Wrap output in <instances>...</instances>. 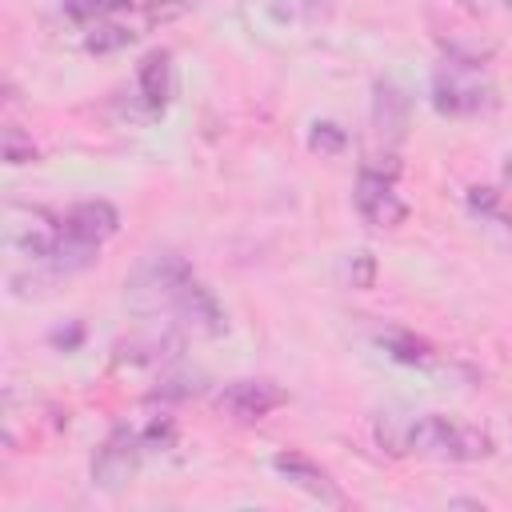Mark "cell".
Returning a JSON list of instances; mask_svg holds the SVG:
<instances>
[{
  "label": "cell",
  "instance_id": "1",
  "mask_svg": "<svg viewBox=\"0 0 512 512\" xmlns=\"http://www.w3.org/2000/svg\"><path fill=\"white\" fill-rule=\"evenodd\" d=\"M408 452H428V456L472 464V460H484L492 452V436L472 428V424H452L444 416H412Z\"/></svg>",
  "mask_w": 512,
  "mask_h": 512
},
{
  "label": "cell",
  "instance_id": "2",
  "mask_svg": "<svg viewBox=\"0 0 512 512\" xmlns=\"http://www.w3.org/2000/svg\"><path fill=\"white\" fill-rule=\"evenodd\" d=\"M432 104L448 116H476V112H488L496 104V92L472 64H452V68L436 72Z\"/></svg>",
  "mask_w": 512,
  "mask_h": 512
},
{
  "label": "cell",
  "instance_id": "3",
  "mask_svg": "<svg viewBox=\"0 0 512 512\" xmlns=\"http://www.w3.org/2000/svg\"><path fill=\"white\" fill-rule=\"evenodd\" d=\"M4 236H8V244H12L20 256L48 264V256L56 252V244H60V236H64V224H56L44 208H20V204H12V208H8Z\"/></svg>",
  "mask_w": 512,
  "mask_h": 512
},
{
  "label": "cell",
  "instance_id": "4",
  "mask_svg": "<svg viewBox=\"0 0 512 512\" xmlns=\"http://www.w3.org/2000/svg\"><path fill=\"white\" fill-rule=\"evenodd\" d=\"M140 448L144 444H140V436L132 428H116L104 440V448L96 452V460H92V484L104 488V492L128 488L132 476H136V464H140Z\"/></svg>",
  "mask_w": 512,
  "mask_h": 512
},
{
  "label": "cell",
  "instance_id": "5",
  "mask_svg": "<svg viewBox=\"0 0 512 512\" xmlns=\"http://www.w3.org/2000/svg\"><path fill=\"white\" fill-rule=\"evenodd\" d=\"M164 308L168 312H176L188 328H196V332H204V336H220L224 332V312H220V304H216V296L188 272L172 292H168V300H164Z\"/></svg>",
  "mask_w": 512,
  "mask_h": 512
},
{
  "label": "cell",
  "instance_id": "6",
  "mask_svg": "<svg viewBox=\"0 0 512 512\" xmlns=\"http://www.w3.org/2000/svg\"><path fill=\"white\" fill-rule=\"evenodd\" d=\"M284 400H288L284 388L272 384V380H232L220 392V408L236 420H260V416L276 412Z\"/></svg>",
  "mask_w": 512,
  "mask_h": 512
},
{
  "label": "cell",
  "instance_id": "7",
  "mask_svg": "<svg viewBox=\"0 0 512 512\" xmlns=\"http://www.w3.org/2000/svg\"><path fill=\"white\" fill-rule=\"evenodd\" d=\"M356 212H360L372 228H396V224H404L408 204L392 192V180L360 172V184H356Z\"/></svg>",
  "mask_w": 512,
  "mask_h": 512
},
{
  "label": "cell",
  "instance_id": "8",
  "mask_svg": "<svg viewBox=\"0 0 512 512\" xmlns=\"http://www.w3.org/2000/svg\"><path fill=\"white\" fill-rule=\"evenodd\" d=\"M272 468H276L288 484H296L300 492H308V496H316V500H324V504H344L340 488L332 484V476H328L316 460H308V456H300V452H276V456H272Z\"/></svg>",
  "mask_w": 512,
  "mask_h": 512
},
{
  "label": "cell",
  "instance_id": "9",
  "mask_svg": "<svg viewBox=\"0 0 512 512\" xmlns=\"http://www.w3.org/2000/svg\"><path fill=\"white\" fill-rule=\"evenodd\" d=\"M60 224H64V232L76 236V240L104 244V240L120 228V216H116V208H112L108 200H80V204L68 208V216H64Z\"/></svg>",
  "mask_w": 512,
  "mask_h": 512
},
{
  "label": "cell",
  "instance_id": "10",
  "mask_svg": "<svg viewBox=\"0 0 512 512\" xmlns=\"http://www.w3.org/2000/svg\"><path fill=\"white\" fill-rule=\"evenodd\" d=\"M372 128L384 140V148H392L404 136V128H408V96L396 84H388V80L376 84V96H372Z\"/></svg>",
  "mask_w": 512,
  "mask_h": 512
},
{
  "label": "cell",
  "instance_id": "11",
  "mask_svg": "<svg viewBox=\"0 0 512 512\" xmlns=\"http://www.w3.org/2000/svg\"><path fill=\"white\" fill-rule=\"evenodd\" d=\"M168 92H172V60L168 52H148L140 64V96L148 112H160L168 104Z\"/></svg>",
  "mask_w": 512,
  "mask_h": 512
},
{
  "label": "cell",
  "instance_id": "12",
  "mask_svg": "<svg viewBox=\"0 0 512 512\" xmlns=\"http://www.w3.org/2000/svg\"><path fill=\"white\" fill-rule=\"evenodd\" d=\"M380 344H384V352H388L392 360H400V364H432V344L420 340L416 332L392 328V332H380Z\"/></svg>",
  "mask_w": 512,
  "mask_h": 512
},
{
  "label": "cell",
  "instance_id": "13",
  "mask_svg": "<svg viewBox=\"0 0 512 512\" xmlns=\"http://www.w3.org/2000/svg\"><path fill=\"white\" fill-rule=\"evenodd\" d=\"M376 444L392 456H404L408 452V432H412V416H400V412H384L376 416Z\"/></svg>",
  "mask_w": 512,
  "mask_h": 512
},
{
  "label": "cell",
  "instance_id": "14",
  "mask_svg": "<svg viewBox=\"0 0 512 512\" xmlns=\"http://www.w3.org/2000/svg\"><path fill=\"white\" fill-rule=\"evenodd\" d=\"M132 40H136V32H132V28L104 20V24H92V32L84 36V48H88V52H96V56H104V52H120V48H128Z\"/></svg>",
  "mask_w": 512,
  "mask_h": 512
},
{
  "label": "cell",
  "instance_id": "15",
  "mask_svg": "<svg viewBox=\"0 0 512 512\" xmlns=\"http://www.w3.org/2000/svg\"><path fill=\"white\" fill-rule=\"evenodd\" d=\"M120 8H128V0H64V12L80 24H88V28L112 20Z\"/></svg>",
  "mask_w": 512,
  "mask_h": 512
},
{
  "label": "cell",
  "instance_id": "16",
  "mask_svg": "<svg viewBox=\"0 0 512 512\" xmlns=\"http://www.w3.org/2000/svg\"><path fill=\"white\" fill-rule=\"evenodd\" d=\"M0 148H4V160H8V164H32V160H36L32 136H24L16 124H8V128L0 132Z\"/></svg>",
  "mask_w": 512,
  "mask_h": 512
},
{
  "label": "cell",
  "instance_id": "17",
  "mask_svg": "<svg viewBox=\"0 0 512 512\" xmlns=\"http://www.w3.org/2000/svg\"><path fill=\"white\" fill-rule=\"evenodd\" d=\"M308 144H312V152L336 156V152H344L348 136H344V128H336L332 120H316V124H312V132H308Z\"/></svg>",
  "mask_w": 512,
  "mask_h": 512
},
{
  "label": "cell",
  "instance_id": "18",
  "mask_svg": "<svg viewBox=\"0 0 512 512\" xmlns=\"http://www.w3.org/2000/svg\"><path fill=\"white\" fill-rule=\"evenodd\" d=\"M272 12L280 20H304V24H312V20L328 16V4L324 0H288V4H272Z\"/></svg>",
  "mask_w": 512,
  "mask_h": 512
},
{
  "label": "cell",
  "instance_id": "19",
  "mask_svg": "<svg viewBox=\"0 0 512 512\" xmlns=\"http://www.w3.org/2000/svg\"><path fill=\"white\" fill-rule=\"evenodd\" d=\"M468 204H472V212H480V216H488V220L512 224V220L504 216V208H500V192H492V188H468Z\"/></svg>",
  "mask_w": 512,
  "mask_h": 512
},
{
  "label": "cell",
  "instance_id": "20",
  "mask_svg": "<svg viewBox=\"0 0 512 512\" xmlns=\"http://www.w3.org/2000/svg\"><path fill=\"white\" fill-rule=\"evenodd\" d=\"M348 284L352 288H372L376 284V260H372V252H352V260H348Z\"/></svg>",
  "mask_w": 512,
  "mask_h": 512
},
{
  "label": "cell",
  "instance_id": "21",
  "mask_svg": "<svg viewBox=\"0 0 512 512\" xmlns=\"http://www.w3.org/2000/svg\"><path fill=\"white\" fill-rule=\"evenodd\" d=\"M172 440H176V424H172L168 416L152 420V424L140 432V444H144V448H168Z\"/></svg>",
  "mask_w": 512,
  "mask_h": 512
},
{
  "label": "cell",
  "instance_id": "22",
  "mask_svg": "<svg viewBox=\"0 0 512 512\" xmlns=\"http://www.w3.org/2000/svg\"><path fill=\"white\" fill-rule=\"evenodd\" d=\"M500 172H504V180H512V152L504 156V164H500Z\"/></svg>",
  "mask_w": 512,
  "mask_h": 512
},
{
  "label": "cell",
  "instance_id": "23",
  "mask_svg": "<svg viewBox=\"0 0 512 512\" xmlns=\"http://www.w3.org/2000/svg\"><path fill=\"white\" fill-rule=\"evenodd\" d=\"M508 4H512V0H508Z\"/></svg>",
  "mask_w": 512,
  "mask_h": 512
}]
</instances>
